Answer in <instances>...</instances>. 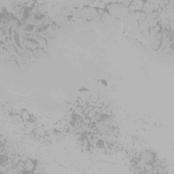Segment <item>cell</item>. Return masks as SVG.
Returning <instances> with one entry per match:
<instances>
[{
	"mask_svg": "<svg viewBox=\"0 0 174 174\" xmlns=\"http://www.w3.org/2000/svg\"><path fill=\"white\" fill-rule=\"evenodd\" d=\"M83 107H81V106H79V105H78L77 107H76L75 109H74L73 112L75 113V114H78V115H81L82 114H83Z\"/></svg>",
	"mask_w": 174,
	"mask_h": 174,
	"instance_id": "cell-3",
	"label": "cell"
},
{
	"mask_svg": "<svg viewBox=\"0 0 174 174\" xmlns=\"http://www.w3.org/2000/svg\"><path fill=\"white\" fill-rule=\"evenodd\" d=\"M31 116H32V115L29 114V112L27 110V109H24L21 111V114H20V117L23 121H26V122H29L31 118Z\"/></svg>",
	"mask_w": 174,
	"mask_h": 174,
	"instance_id": "cell-2",
	"label": "cell"
},
{
	"mask_svg": "<svg viewBox=\"0 0 174 174\" xmlns=\"http://www.w3.org/2000/svg\"><path fill=\"white\" fill-rule=\"evenodd\" d=\"M37 165H38V162L36 160H33L30 159V158H27L26 161H25V171H23V173H34Z\"/></svg>",
	"mask_w": 174,
	"mask_h": 174,
	"instance_id": "cell-1",
	"label": "cell"
}]
</instances>
